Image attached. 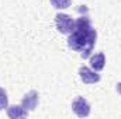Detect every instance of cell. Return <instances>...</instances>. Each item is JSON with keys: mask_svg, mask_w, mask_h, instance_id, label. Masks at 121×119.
Masks as SVG:
<instances>
[{"mask_svg": "<svg viewBox=\"0 0 121 119\" xmlns=\"http://www.w3.org/2000/svg\"><path fill=\"white\" fill-rule=\"evenodd\" d=\"M7 105H9L7 92H6V90H4V88H1V87H0V111H1V109H4V108H7Z\"/></svg>", "mask_w": 121, "mask_h": 119, "instance_id": "cell-8", "label": "cell"}, {"mask_svg": "<svg viewBox=\"0 0 121 119\" xmlns=\"http://www.w3.org/2000/svg\"><path fill=\"white\" fill-rule=\"evenodd\" d=\"M104 63H106V56L104 53H97L90 58V66L94 70H103L104 69Z\"/></svg>", "mask_w": 121, "mask_h": 119, "instance_id": "cell-7", "label": "cell"}, {"mask_svg": "<svg viewBox=\"0 0 121 119\" xmlns=\"http://www.w3.org/2000/svg\"><path fill=\"white\" fill-rule=\"evenodd\" d=\"M72 109L79 118H86L90 114V105L83 97H76L72 102Z\"/></svg>", "mask_w": 121, "mask_h": 119, "instance_id": "cell-3", "label": "cell"}, {"mask_svg": "<svg viewBox=\"0 0 121 119\" xmlns=\"http://www.w3.org/2000/svg\"><path fill=\"white\" fill-rule=\"evenodd\" d=\"M79 76H80V80L86 84H94V83L100 81V74H97L96 71L90 70L86 66H82L79 69Z\"/></svg>", "mask_w": 121, "mask_h": 119, "instance_id": "cell-4", "label": "cell"}, {"mask_svg": "<svg viewBox=\"0 0 121 119\" xmlns=\"http://www.w3.org/2000/svg\"><path fill=\"white\" fill-rule=\"evenodd\" d=\"M96 30L91 27L89 17H80L75 21V28L68 38V45L80 52L82 58H89L96 44Z\"/></svg>", "mask_w": 121, "mask_h": 119, "instance_id": "cell-1", "label": "cell"}, {"mask_svg": "<svg viewBox=\"0 0 121 119\" xmlns=\"http://www.w3.org/2000/svg\"><path fill=\"white\" fill-rule=\"evenodd\" d=\"M27 114H28V111L23 105H13V107H10L7 109V115H9V118H11V119L24 118V116H27Z\"/></svg>", "mask_w": 121, "mask_h": 119, "instance_id": "cell-6", "label": "cell"}, {"mask_svg": "<svg viewBox=\"0 0 121 119\" xmlns=\"http://www.w3.org/2000/svg\"><path fill=\"white\" fill-rule=\"evenodd\" d=\"M38 99H39L38 92L32 90V91L27 92V94L24 95V98H23V101H21V105H23L27 111H32V109H35V107H37V104H38Z\"/></svg>", "mask_w": 121, "mask_h": 119, "instance_id": "cell-5", "label": "cell"}, {"mask_svg": "<svg viewBox=\"0 0 121 119\" xmlns=\"http://www.w3.org/2000/svg\"><path fill=\"white\" fill-rule=\"evenodd\" d=\"M55 24H56V28L60 34H70L75 28V21L68 14H56Z\"/></svg>", "mask_w": 121, "mask_h": 119, "instance_id": "cell-2", "label": "cell"}, {"mask_svg": "<svg viewBox=\"0 0 121 119\" xmlns=\"http://www.w3.org/2000/svg\"><path fill=\"white\" fill-rule=\"evenodd\" d=\"M72 3V0H51V4L55 8H66L69 7Z\"/></svg>", "mask_w": 121, "mask_h": 119, "instance_id": "cell-9", "label": "cell"}, {"mask_svg": "<svg viewBox=\"0 0 121 119\" xmlns=\"http://www.w3.org/2000/svg\"><path fill=\"white\" fill-rule=\"evenodd\" d=\"M117 91L121 94V83H118V84H117Z\"/></svg>", "mask_w": 121, "mask_h": 119, "instance_id": "cell-10", "label": "cell"}]
</instances>
